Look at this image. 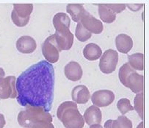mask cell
I'll return each instance as SVG.
<instances>
[{"instance_id":"14","label":"cell","mask_w":149,"mask_h":128,"mask_svg":"<svg viewBox=\"0 0 149 128\" xmlns=\"http://www.w3.org/2000/svg\"><path fill=\"white\" fill-rule=\"evenodd\" d=\"M85 123L88 125L100 124L102 120V113L99 108L92 105L85 111L83 116Z\"/></svg>"},{"instance_id":"17","label":"cell","mask_w":149,"mask_h":128,"mask_svg":"<svg viewBox=\"0 0 149 128\" xmlns=\"http://www.w3.org/2000/svg\"><path fill=\"white\" fill-rule=\"evenodd\" d=\"M83 55L86 60L95 61L100 58L102 55V50L100 46L96 43H90L84 48Z\"/></svg>"},{"instance_id":"8","label":"cell","mask_w":149,"mask_h":128,"mask_svg":"<svg viewBox=\"0 0 149 128\" xmlns=\"http://www.w3.org/2000/svg\"><path fill=\"white\" fill-rule=\"evenodd\" d=\"M91 101L98 108H104L110 105L115 98V94L110 90H98L92 94Z\"/></svg>"},{"instance_id":"9","label":"cell","mask_w":149,"mask_h":128,"mask_svg":"<svg viewBox=\"0 0 149 128\" xmlns=\"http://www.w3.org/2000/svg\"><path fill=\"white\" fill-rule=\"evenodd\" d=\"M79 22L92 34H100L104 30L103 23L100 20L95 19L88 11H85Z\"/></svg>"},{"instance_id":"27","label":"cell","mask_w":149,"mask_h":128,"mask_svg":"<svg viewBox=\"0 0 149 128\" xmlns=\"http://www.w3.org/2000/svg\"><path fill=\"white\" fill-rule=\"evenodd\" d=\"M106 5L107 8L110 9L111 10L113 13H115V14L120 13L123 12L126 8V5H110V4H108V5Z\"/></svg>"},{"instance_id":"18","label":"cell","mask_w":149,"mask_h":128,"mask_svg":"<svg viewBox=\"0 0 149 128\" xmlns=\"http://www.w3.org/2000/svg\"><path fill=\"white\" fill-rule=\"evenodd\" d=\"M66 11L71 15L72 20L79 23L81 20L82 15H84L86 10L82 5H72L69 4L66 7Z\"/></svg>"},{"instance_id":"19","label":"cell","mask_w":149,"mask_h":128,"mask_svg":"<svg viewBox=\"0 0 149 128\" xmlns=\"http://www.w3.org/2000/svg\"><path fill=\"white\" fill-rule=\"evenodd\" d=\"M98 15L102 22L107 24L113 23L116 19V14L110 9L107 8L105 5H98Z\"/></svg>"},{"instance_id":"16","label":"cell","mask_w":149,"mask_h":128,"mask_svg":"<svg viewBox=\"0 0 149 128\" xmlns=\"http://www.w3.org/2000/svg\"><path fill=\"white\" fill-rule=\"evenodd\" d=\"M52 23L56 32H60L65 29H69L71 19L65 13H57L53 17Z\"/></svg>"},{"instance_id":"32","label":"cell","mask_w":149,"mask_h":128,"mask_svg":"<svg viewBox=\"0 0 149 128\" xmlns=\"http://www.w3.org/2000/svg\"><path fill=\"white\" fill-rule=\"evenodd\" d=\"M90 128H104L100 124H95V125H90Z\"/></svg>"},{"instance_id":"2","label":"cell","mask_w":149,"mask_h":128,"mask_svg":"<svg viewBox=\"0 0 149 128\" xmlns=\"http://www.w3.org/2000/svg\"><path fill=\"white\" fill-rule=\"evenodd\" d=\"M59 120L65 128H83L85 125L83 116L79 111L77 103L66 101L60 104L57 111Z\"/></svg>"},{"instance_id":"10","label":"cell","mask_w":149,"mask_h":128,"mask_svg":"<svg viewBox=\"0 0 149 128\" xmlns=\"http://www.w3.org/2000/svg\"><path fill=\"white\" fill-rule=\"evenodd\" d=\"M56 44L60 52L71 50L74 44V35L70 29L55 32L54 34Z\"/></svg>"},{"instance_id":"30","label":"cell","mask_w":149,"mask_h":128,"mask_svg":"<svg viewBox=\"0 0 149 128\" xmlns=\"http://www.w3.org/2000/svg\"><path fill=\"white\" fill-rule=\"evenodd\" d=\"M5 116L2 113H0V128H3L5 127Z\"/></svg>"},{"instance_id":"21","label":"cell","mask_w":149,"mask_h":128,"mask_svg":"<svg viewBox=\"0 0 149 128\" xmlns=\"http://www.w3.org/2000/svg\"><path fill=\"white\" fill-rule=\"evenodd\" d=\"M14 13L18 17L22 19H28L30 18V15L33 10L32 5H18L15 4L13 6Z\"/></svg>"},{"instance_id":"31","label":"cell","mask_w":149,"mask_h":128,"mask_svg":"<svg viewBox=\"0 0 149 128\" xmlns=\"http://www.w3.org/2000/svg\"><path fill=\"white\" fill-rule=\"evenodd\" d=\"M112 119H109V120L107 121L104 123V128H112L111 127V125H112Z\"/></svg>"},{"instance_id":"3","label":"cell","mask_w":149,"mask_h":128,"mask_svg":"<svg viewBox=\"0 0 149 128\" xmlns=\"http://www.w3.org/2000/svg\"><path fill=\"white\" fill-rule=\"evenodd\" d=\"M18 122L24 128H32L40 122L52 123V116L41 108L28 107L18 115Z\"/></svg>"},{"instance_id":"34","label":"cell","mask_w":149,"mask_h":128,"mask_svg":"<svg viewBox=\"0 0 149 128\" xmlns=\"http://www.w3.org/2000/svg\"><path fill=\"white\" fill-rule=\"evenodd\" d=\"M137 128H143V122H140V125L137 126Z\"/></svg>"},{"instance_id":"26","label":"cell","mask_w":149,"mask_h":128,"mask_svg":"<svg viewBox=\"0 0 149 128\" xmlns=\"http://www.w3.org/2000/svg\"><path fill=\"white\" fill-rule=\"evenodd\" d=\"M30 18L28 19H22V18L18 17L17 15H15L14 11L13 10L11 13V20H12L13 23L15 25V26L19 27H23L26 26L29 22Z\"/></svg>"},{"instance_id":"24","label":"cell","mask_w":149,"mask_h":128,"mask_svg":"<svg viewBox=\"0 0 149 128\" xmlns=\"http://www.w3.org/2000/svg\"><path fill=\"white\" fill-rule=\"evenodd\" d=\"M143 93L140 92L136 94L134 99V110L137 111L139 116L141 119H143L144 113V106H143Z\"/></svg>"},{"instance_id":"20","label":"cell","mask_w":149,"mask_h":128,"mask_svg":"<svg viewBox=\"0 0 149 128\" xmlns=\"http://www.w3.org/2000/svg\"><path fill=\"white\" fill-rule=\"evenodd\" d=\"M129 65L134 70L143 71L144 69V55L142 53H134L128 56Z\"/></svg>"},{"instance_id":"12","label":"cell","mask_w":149,"mask_h":128,"mask_svg":"<svg viewBox=\"0 0 149 128\" xmlns=\"http://www.w3.org/2000/svg\"><path fill=\"white\" fill-rule=\"evenodd\" d=\"M64 74L68 80L76 82L81 80L83 75V71L78 62L71 61L64 67Z\"/></svg>"},{"instance_id":"15","label":"cell","mask_w":149,"mask_h":128,"mask_svg":"<svg viewBox=\"0 0 149 128\" xmlns=\"http://www.w3.org/2000/svg\"><path fill=\"white\" fill-rule=\"evenodd\" d=\"M115 46L117 50L123 54H127L133 47V40L128 35L121 33L115 38Z\"/></svg>"},{"instance_id":"29","label":"cell","mask_w":149,"mask_h":128,"mask_svg":"<svg viewBox=\"0 0 149 128\" xmlns=\"http://www.w3.org/2000/svg\"><path fill=\"white\" fill-rule=\"evenodd\" d=\"M126 6L133 12H136V11L139 10L140 8H143V5H126Z\"/></svg>"},{"instance_id":"23","label":"cell","mask_w":149,"mask_h":128,"mask_svg":"<svg viewBox=\"0 0 149 128\" xmlns=\"http://www.w3.org/2000/svg\"><path fill=\"white\" fill-rule=\"evenodd\" d=\"M132 122L129 118L125 116H120L115 120H112V128H132Z\"/></svg>"},{"instance_id":"13","label":"cell","mask_w":149,"mask_h":128,"mask_svg":"<svg viewBox=\"0 0 149 128\" xmlns=\"http://www.w3.org/2000/svg\"><path fill=\"white\" fill-rule=\"evenodd\" d=\"M71 97L75 103L85 104L90 100L91 94L87 86L79 85L73 88L71 91Z\"/></svg>"},{"instance_id":"7","label":"cell","mask_w":149,"mask_h":128,"mask_svg":"<svg viewBox=\"0 0 149 128\" xmlns=\"http://www.w3.org/2000/svg\"><path fill=\"white\" fill-rule=\"evenodd\" d=\"M15 76L0 77V99H8L17 97Z\"/></svg>"},{"instance_id":"33","label":"cell","mask_w":149,"mask_h":128,"mask_svg":"<svg viewBox=\"0 0 149 128\" xmlns=\"http://www.w3.org/2000/svg\"><path fill=\"white\" fill-rule=\"evenodd\" d=\"M5 76V72L2 68H0V77H4Z\"/></svg>"},{"instance_id":"28","label":"cell","mask_w":149,"mask_h":128,"mask_svg":"<svg viewBox=\"0 0 149 128\" xmlns=\"http://www.w3.org/2000/svg\"><path fill=\"white\" fill-rule=\"evenodd\" d=\"M32 128H54V126L52 123L49 122H40V123L35 125Z\"/></svg>"},{"instance_id":"11","label":"cell","mask_w":149,"mask_h":128,"mask_svg":"<svg viewBox=\"0 0 149 128\" xmlns=\"http://www.w3.org/2000/svg\"><path fill=\"white\" fill-rule=\"evenodd\" d=\"M16 49L22 54H31L37 48L36 40L29 36H23L19 38L15 43Z\"/></svg>"},{"instance_id":"25","label":"cell","mask_w":149,"mask_h":128,"mask_svg":"<svg viewBox=\"0 0 149 128\" xmlns=\"http://www.w3.org/2000/svg\"><path fill=\"white\" fill-rule=\"evenodd\" d=\"M117 108L122 115H125L129 111L134 110V107L131 105L130 100L127 98H121L117 102Z\"/></svg>"},{"instance_id":"4","label":"cell","mask_w":149,"mask_h":128,"mask_svg":"<svg viewBox=\"0 0 149 128\" xmlns=\"http://www.w3.org/2000/svg\"><path fill=\"white\" fill-rule=\"evenodd\" d=\"M118 77L120 83L132 92L135 94L143 92L144 86L143 76L133 69L128 63H124L120 68Z\"/></svg>"},{"instance_id":"1","label":"cell","mask_w":149,"mask_h":128,"mask_svg":"<svg viewBox=\"0 0 149 128\" xmlns=\"http://www.w3.org/2000/svg\"><path fill=\"white\" fill-rule=\"evenodd\" d=\"M55 73L52 64L46 60L35 63L16 80L17 102L25 108H41L49 112L54 101Z\"/></svg>"},{"instance_id":"22","label":"cell","mask_w":149,"mask_h":128,"mask_svg":"<svg viewBox=\"0 0 149 128\" xmlns=\"http://www.w3.org/2000/svg\"><path fill=\"white\" fill-rule=\"evenodd\" d=\"M75 36L80 42H85L92 37V33L87 30L80 22L77 23L75 29Z\"/></svg>"},{"instance_id":"6","label":"cell","mask_w":149,"mask_h":128,"mask_svg":"<svg viewBox=\"0 0 149 128\" xmlns=\"http://www.w3.org/2000/svg\"><path fill=\"white\" fill-rule=\"evenodd\" d=\"M42 53L46 60L49 63H57L60 58V52L55 40H54V35L49 36L42 44Z\"/></svg>"},{"instance_id":"5","label":"cell","mask_w":149,"mask_h":128,"mask_svg":"<svg viewBox=\"0 0 149 128\" xmlns=\"http://www.w3.org/2000/svg\"><path fill=\"white\" fill-rule=\"evenodd\" d=\"M118 63V53L117 51L109 49L101 56L98 66L104 74H112L116 69Z\"/></svg>"}]
</instances>
